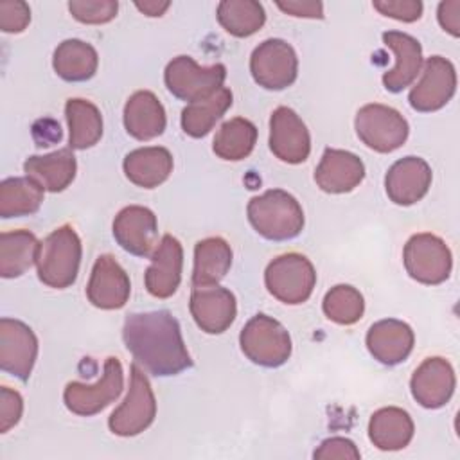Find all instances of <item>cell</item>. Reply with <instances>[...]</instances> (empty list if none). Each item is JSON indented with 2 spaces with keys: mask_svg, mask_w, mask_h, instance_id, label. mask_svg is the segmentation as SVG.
Listing matches in <instances>:
<instances>
[{
  "mask_svg": "<svg viewBox=\"0 0 460 460\" xmlns=\"http://www.w3.org/2000/svg\"><path fill=\"white\" fill-rule=\"evenodd\" d=\"M122 340L135 363L153 376H176L192 367L180 323L167 309L128 314Z\"/></svg>",
  "mask_w": 460,
  "mask_h": 460,
  "instance_id": "obj_1",
  "label": "cell"
},
{
  "mask_svg": "<svg viewBox=\"0 0 460 460\" xmlns=\"http://www.w3.org/2000/svg\"><path fill=\"white\" fill-rule=\"evenodd\" d=\"M246 214L255 232L270 241L293 239L304 228V210L300 203L282 189H271L252 198Z\"/></svg>",
  "mask_w": 460,
  "mask_h": 460,
  "instance_id": "obj_2",
  "label": "cell"
},
{
  "mask_svg": "<svg viewBox=\"0 0 460 460\" xmlns=\"http://www.w3.org/2000/svg\"><path fill=\"white\" fill-rule=\"evenodd\" d=\"M81 239L70 225H63L49 234L38 250V279L54 289H65L77 279L81 264Z\"/></svg>",
  "mask_w": 460,
  "mask_h": 460,
  "instance_id": "obj_3",
  "label": "cell"
},
{
  "mask_svg": "<svg viewBox=\"0 0 460 460\" xmlns=\"http://www.w3.org/2000/svg\"><path fill=\"white\" fill-rule=\"evenodd\" d=\"M243 354L255 365L277 368L291 356V338L280 322L268 314H255L239 334Z\"/></svg>",
  "mask_w": 460,
  "mask_h": 460,
  "instance_id": "obj_4",
  "label": "cell"
},
{
  "mask_svg": "<svg viewBox=\"0 0 460 460\" xmlns=\"http://www.w3.org/2000/svg\"><path fill=\"white\" fill-rule=\"evenodd\" d=\"M264 284L279 302L296 305L311 296L316 284V271L305 255L295 252L282 253L268 264Z\"/></svg>",
  "mask_w": 460,
  "mask_h": 460,
  "instance_id": "obj_5",
  "label": "cell"
},
{
  "mask_svg": "<svg viewBox=\"0 0 460 460\" xmlns=\"http://www.w3.org/2000/svg\"><path fill=\"white\" fill-rule=\"evenodd\" d=\"M129 388L126 399L108 419L111 433L119 437H135L147 429L156 415V399L144 370L133 363L129 367Z\"/></svg>",
  "mask_w": 460,
  "mask_h": 460,
  "instance_id": "obj_6",
  "label": "cell"
},
{
  "mask_svg": "<svg viewBox=\"0 0 460 460\" xmlns=\"http://www.w3.org/2000/svg\"><path fill=\"white\" fill-rule=\"evenodd\" d=\"M406 273L428 286L444 282L453 268V257L447 244L435 234H415L408 239L402 252Z\"/></svg>",
  "mask_w": 460,
  "mask_h": 460,
  "instance_id": "obj_7",
  "label": "cell"
},
{
  "mask_svg": "<svg viewBox=\"0 0 460 460\" xmlns=\"http://www.w3.org/2000/svg\"><path fill=\"white\" fill-rule=\"evenodd\" d=\"M354 128L359 140L377 151L392 153L399 149L408 138V122L394 108L385 104H365L354 119Z\"/></svg>",
  "mask_w": 460,
  "mask_h": 460,
  "instance_id": "obj_8",
  "label": "cell"
},
{
  "mask_svg": "<svg viewBox=\"0 0 460 460\" xmlns=\"http://www.w3.org/2000/svg\"><path fill=\"white\" fill-rule=\"evenodd\" d=\"M226 79L225 65L199 66L189 56H178L165 66L164 81L167 90L181 101H199L212 95Z\"/></svg>",
  "mask_w": 460,
  "mask_h": 460,
  "instance_id": "obj_9",
  "label": "cell"
},
{
  "mask_svg": "<svg viewBox=\"0 0 460 460\" xmlns=\"http://www.w3.org/2000/svg\"><path fill=\"white\" fill-rule=\"evenodd\" d=\"M253 81L266 90H284L291 86L298 74V58L293 47L279 38L259 43L250 58Z\"/></svg>",
  "mask_w": 460,
  "mask_h": 460,
  "instance_id": "obj_10",
  "label": "cell"
},
{
  "mask_svg": "<svg viewBox=\"0 0 460 460\" xmlns=\"http://www.w3.org/2000/svg\"><path fill=\"white\" fill-rule=\"evenodd\" d=\"M124 386V372L122 365L117 358H108L104 361L102 377L93 385H84L72 381L65 386L63 401L65 406L81 417H90L104 410L110 402H113Z\"/></svg>",
  "mask_w": 460,
  "mask_h": 460,
  "instance_id": "obj_11",
  "label": "cell"
},
{
  "mask_svg": "<svg viewBox=\"0 0 460 460\" xmlns=\"http://www.w3.org/2000/svg\"><path fill=\"white\" fill-rule=\"evenodd\" d=\"M456 90V72L449 59L431 56L426 59L419 83L410 90V106L417 111L429 113L444 108Z\"/></svg>",
  "mask_w": 460,
  "mask_h": 460,
  "instance_id": "obj_12",
  "label": "cell"
},
{
  "mask_svg": "<svg viewBox=\"0 0 460 460\" xmlns=\"http://www.w3.org/2000/svg\"><path fill=\"white\" fill-rule=\"evenodd\" d=\"M38 358V338L32 329L14 318L0 320V368L27 381Z\"/></svg>",
  "mask_w": 460,
  "mask_h": 460,
  "instance_id": "obj_13",
  "label": "cell"
},
{
  "mask_svg": "<svg viewBox=\"0 0 460 460\" xmlns=\"http://www.w3.org/2000/svg\"><path fill=\"white\" fill-rule=\"evenodd\" d=\"M270 149L286 164H302L311 153V137L304 120L288 106H279L270 119Z\"/></svg>",
  "mask_w": 460,
  "mask_h": 460,
  "instance_id": "obj_14",
  "label": "cell"
},
{
  "mask_svg": "<svg viewBox=\"0 0 460 460\" xmlns=\"http://www.w3.org/2000/svg\"><path fill=\"white\" fill-rule=\"evenodd\" d=\"M190 314L207 334L225 332L235 320L237 304L230 289L216 286H196L190 293Z\"/></svg>",
  "mask_w": 460,
  "mask_h": 460,
  "instance_id": "obj_15",
  "label": "cell"
},
{
  "mask_svg": "<svg viewBox=\"0 0 460 460\" xmlns=\"http://www.w3.org/2000/svg\"><path fill=\"white\" fill-rule=\"evenodd\" d=\"M113 237L128 253L149 257L158 241L156 216L147 207L129 205L115 216Z\"/></svg>",
  "mask_w": 460,
  "mask_h": 460,
  "instance_id": "obj_16",
  "label": "cell"
},
{
  "mask_svg": "<svg viewBox=\"0 0 460 460\" xmlns=\"http://www.w3.org/2000/svg\"><path fill=\"white\" fill-rule=\"evenodd\" d=\"M131 293L129 277L113 255H99L86 286V296L99 309H120Z\"/></svg>",
  "mask_w": 460,
  "mask_h": 460,
  "instance_id": "obj_17",
  "label": "cell"
},
{
  "mask_svg": "<svg viewBox=\"0 0 460 460\" xmlns=\"http://www.w3.org/2000/svg\"><path fill=\"white\" fill-rule=\"evenodd\" d=\"M455 370L444 358H428L413 372L410 390L422 408H442L455 392Z\"/></svg>",
  "mask_w": 460,
  "mask_h": 460,
  "instance_id": "obj_18",
  "label": "cell"
},
{
  "mask_svg": "<svg viewBox=\"0 0 460 460\" xmlns=\"http://www.w3.org/2000/svg\"><path fill=\"white\" fill-rule=\"evenodd\" d=\"M431 167L419 156H404L397 160L385 176V189L395 205H413L420 201L431 185Z\"/></svg>",
  "mask_w": 460,
  "mask_h": 460,
  "instance_id": "obj_19",
  "label": "cell"
},
{
  "mask_svg": "<svg viewBox=\"0 0 460 460\" xmlns=\"http://www.w3.org/2000/svg\"><path fill=\"white\" fill-rule=\"evenodd\" d=\"M183 248L176 237L165 234L151 255V264L146 270V289L156 298H169L176 293L181 280Z\"/></svg>",
  "mask_w": 460,
  "mask_h": 460,
  "instance_id": "obj_20",
  "label": "cell"
},
{
  "mask_svg": "<svg viewBox=\"0 0 460 460\" xmlns=\"http://www.w3.org/2000/svg\"><path fill=\"white\" fill-rule=\"evenodd\" d=\"M365 178L361 158L345 149L327 147L314 171L316 185L329 194H345L356 189Z\"/></svg>",
  "mask_w": 460,
  "mask_h": 460,
  "instance_id": "obj_21",
  "label": "cell"
},
{
  "mask_svg": "<svg viewBox=\"0 0 460 460\" xmlns=\"http://www.w3.org/2000/svg\"><path fill=\"white\" fill-rule=\"evenodd\" d=\"M415 336L408 323L386 318L376 322L367 332V349L383 365H399L413 350Z\"/></svg>",
  "mask_w": 460,
  "mask_h": 460,
  "instance_id": "obj_22",
  "label": "cell"
},
{
  "mask_svg": "<svg viewBox=\"0 0 460 460\" xmlns=\"http://www.w3.org/2000/svg\"><path fill=\"white\" fill-rule=\"evenodd\" d=\"M383 43L394 52L395 66L383 75V84L388 92H402L410 86L422 66V47L419 40L401 31L383 32Z\"/></svg>",
  "mask_w": 460,
  "mask_h": 460,
  "instance_id": "obj_23",
  "label": "cell"
},
{
  "mask_svg": "<svg viewBox=\"0 0 460 460\" xmlns=\"http://www.w3.org/2000/svg\"><path fill=\"white\" fill-rule=\"evenodd\" d=\"M165 110L149 90L135 92L124 106V128L137 140H151L165 129Z\"/></svg>",
  "mask_w": 460,
  "mask_h": 460,
  "instance_id": "obj_24",
  "label": "cell"
},
{
  "mask_svg": "<svg viewBox=\"0 0 460 460\" xmlns=\"http://www.w3.org/2000/svg\"><path fill=\"white\" fill-rule=\"evenodd\" d=\"M126 178L142 189H155L172 172V155L160 146L138 147L122 162Z\"/></svg>",
  "mask_w": 460,
  "mask_h": 460,
  "instance_id": "obj_25",
  "label": "cell"
},
{
  "mask_svg": "<svg viewBox=\"0 0 460 460\" xmlns=\"http://www.w3.org/2000/svg\"><path fill=\"white\" fill-rule=\"evenodd\" d=\"M29 178L36 180L49 192L65 190L75 178L77 162L70 147L58 149L49 155L29 156L23 164Z\"/></svg>",
  "mask_w": 460,
  "mask_h": 460,
  "instance_id": "obj_26",
  "label": "cell"
},
{
  "mask_svg": "<svg viewBox=\"0 0 460 460\" xmlns=\"http://www.w3.org/2000/svg\"><path fill=\"white\" fill-rule=\"evenodd\" d=\"M413 420L408 411L397 406H386L372 413L368 422V438L381 451H399L413 438Z\"/></svg>",
  "mask_w": 460,
  "mask_h": 460,
  "instance_id": "obj_27",
  "label": "cell"
},
{
  "mask_svg": "<svg viewBox=\"0 0 460 460\" xmlns=\"http://www.w3.org/2000/svg\"><path fill=\"white\" fill-rule=\"evenodd\" d=\"M99 65V56L95 49L83 40H65L61 41L52 58V66L56 74L68 83L88 81L95 75Z\"/></svg>",
  "mask_w": 460,
  "mask_h": 460,
  "instance_id": "obj_28",
  "label": "cell"
},
{
  "mask_svg": "<svg viewBox=\"0 0 460 460\" xmlns=\"http://www.w3.org/2000/svg\"><path fill=\"white\" fill-rule=\"evenodd\" d=\"M232 266V248L223 237H207L194 246L192 286H216Z\"/></svg>",
  "mask_w": 460,
  "mask_h": 460,
  "instance_id": "obj_29",
  "label": "cell"
},
{
  "mask_svg": "<svg viewBox=\"0 0 460 460\" xmlns=\"http://www.w3.org/2000/svg\"><path fill=\"white\" fill-rule=\"evenodd\" d=\"M70 149H88L102 137V115L86 99H68L65 104Z\"/></svg>",
  "mask_w": 460,
  "mask_h": 460,
  "instance_id": "obj_30",
  "label": "cell"
},
{
  "mask_svg": "<svg viewBox=\"0 0 460 460\" xmlns=\"http://www.w3.org/2000/svg\"><path fill=\"white\" fill-rule=\"evenodd\" d=\"M40 241L29 230L0 234V275L14 279L23 275L38 259Z\"/></svg>",
  "mask_w": 460,
  "mask_h": 460,
  "instance_id": "obj_31",
  "label": "cell"
},
{
  "mask_svg": "<svg viewBox=\"0 0 460 460\" xmlns=\"http://www.w3.org/2000/svg\"><path fill=\"white\" fill-rule=\"evenodd\" d=\"M230 106H232V92L221 86L212 95L189 102L183 108L181 129L192 138H201L216 126V122L226 113Z\"/></svg>",
  "mask_w": 460,
  "mask_h": 460,
  "instance_id": "obj_32",
  "label": "cell"
},
{
  "mask_svg": "<svg viewBox=\"0 0 460 460\" xmlns=\"http://www.w3.org/2000/svg\"><path fill=\"white\" fill-rule=\"evenodd\" d=\"M43 187L29 178H5L0 183V217H22L38 212L43 201Z\"/></svg>",
  "mask_w": 460,
  "mask_h": 460,
  "instance_id": "obj_33",
  "label": "cell"
},
{
  "mask_svg": "<svg viewBox=\"0 0 460 460\" xmlns=\"http://www.w3.org/2000/svg\"><path fill=\"white\" fill-rule=\"evenodd\" d=\"M257 128L253 122L243 117H235L221 124L217 129L212 149L214 153L228 162L244 160L255 147Z\"/></svg>",
  "mask_w": 460,
  "mask_h": 460,
  "instance_id": "obj_34",
  "label": "cell"
},
{
  "mask_svg": "<svg viewBox=\"0 0 460 460\" xmlns=\"http://www.w3.org/2000/svg\"><path fill=\"white\" fill-rule=\"evenodd\" d=\"M216 16L219 25L235 38L255 34L266 22L264 7L255 0H223Z\"/></svg>",
  "mask_w": 460,
  "mask_h": 460,
  "instance_id": "obj_35",
  "label": "cell"
},
{
  "mask_svg": "<svg viewBox=\"0 0 460 460\" xmlns=\"http://www.w3.org/2000/svg\"><path fill=\"white\" fill-rule=\"evenodd\" d=\"M322 309L331 322L340 325H352L363 316L365 300L354 286L338 284L325 293Z\"/></svg>",
  "mask_w": 460,
  "mask_h": 460,
  "instance_id": "obj_36",
  "label": "cell"
},
{
  "mask_svg": "<svg viewBox=\"0 0 460 460\" xmlns=\"http://www.w3.org/2000/svg\"><path fill=\"white\" fill-rule=\"evenodd\" d=\"M68 11L81 23L99 25V23H108L117 16L119 2L117 0H72L68 2Z\"/></svg>",
  "mask_w": 460,
  "mask_h": 460,
  "instance_id": "obj_37",
  "label": "cell"
},
{
  "mask_svg": "<svg viewBox=\"0 0 460 460\" xmlns=\"http://www.w3.org/2000/svg\"><path fill=\"white\" fill-rule=\"evenodd\" d=\"M31 22V9L22 0L0 2V29L9 34L22 32Z\"/></svg>",
  "mask_w": 460,
  "mask_h": 460,
  "instance_id": "obj_38",
  "label": "cell"
},
{
  "mask_svg": "<svg viewBox=\"0 0 460 460\" xmlns=\"http://www.w3.org/2000/svg\"><path fill=\"white\" fill-rule=\"evenodd\" d=\"M372 5L381 14L408 23L419 20L422 14V2L419 0H374Z\"/></svg>",
  "mask_w": 460,
  "mask_h": 460,
  "instance_id": "obj_39",
  "label": "cell"
},
{
  "mask_svg": "<svg viewBox=\"0 0 460 460\" xmlns=\"http://www.w3.org/2000/svg\"><path fill=\"white\" fill-rule=\"evenodd\" d=\"M313 456L316 460H358L361 455L350 438L332 437L323 440Z\"/></svg>",
  "mask_w": 460,
  "mask_h": 460,
  "instance_id": "obj_40",
  "label": "cell"
},
{
  "mask_svg": "<svg viewBox=\"0 0 460 460\" xmlns=\"http://www.w3.org/2000/svg\"><path fill=\"white\" fill-rule=\"evenodd\" d=\"M23 411V399L9 386L0 388V433L9 431L18 424Z\"/></svg>",
  "mask_w": 460,
  "mask_h": 460,
  "instance_id": "obj_41",
  "label": "cell"
},
{
  "mask_svg": "<svg viewBox=\"0 0 460 460\" xmlns=\"http://www.w3.org/2000/svg\"><path fill=\"white\" fill-rule=\"evenodd\" d=\"M277 7L284 11L286 14L298 16V18H323V5L322 2L313 0H288V2H277Z\"/></svg>",
  "mask_w": 460,
  "mask_h": 460,
  "instance_id": "obj_42",
  "label": "cell"
},
{
  "mask_svg": "<svg viewBox=\"0 0 460 460\" xmlns=\"http://www.w3.org/2000/svg\"><path fill=\"white\" fill-rule=\"evenodd\" d=\"M437 16L444 31H447L455 38L460 34V0L440 2Z\"/></svg>",
  "mask_w": 460,
  "mask_h": 460,
  "instance_id": "obj_43",
  "label": "cell"
},
{
  "mask_svg": "<svg viewBox=\"0 0 460 460\" xmlns=\"http://www.w3.org/2000/svg\"><path fill=\"white\" fill-rule=\"evenodd\" d=\"M171 2H156V0H147V2H135V7L142 11L146 16H162L169 9Z\"/></svg>",
  "mask_w": 460,
  "mask_h": 460,
  "instance_id": "obj_44",
  "label": "cell"
}]
</instances>
